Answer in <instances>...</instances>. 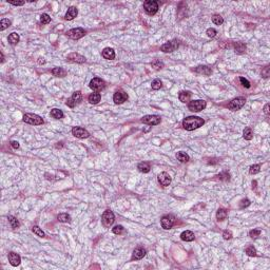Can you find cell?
Instances as JSON below:
<instances>
[{
  "instance_id": "29",
  "label": "cell",
  "mask_w": 270,
  "mask_h": 270,
  "mask_svg": "<svg viewBox=\"0 0 270 270\" xmlns=\"http://www.w3.org/2000/svg\"><path fill=\"white\" fill-rule=\"evenodd\" d=\"M52 74L56 77H65L67 75V71L62 68H54L52 70Z\"/></svg>"
},
{
  "instance_id": "44",
  "label": "cell",
  "mask_w": 270,
  "mask_h": 270,
  "mask_svg": "<svg viewBox=\"0 0 270 270\" xmlns=\"http://www.w3.org/2000/svg\"><path fill=\"white\" fill-rule=\"evenodd\" d=\"M217 177L221 179V181H229V179H230V175H229L228 172H223V173L218 174Z\"/></svg>"
},
{
  "instance_id": "32",
  "label": "cell",
  "mask_w": 270,
  "mask_h": 270,
  "mask_svg": "<svg viewBox=\"0 0 270 270\" xmlns=\"http://www.w3.org/2000/svg\"><path fill=\"white\" fill-rule=\"evenodd\" d=\"M176 158L179 160L181 162H189V159H190V157H189L188 154H186L185 152L181 151V152H177L176 154Z\"/></svg>"
},
{
  "instance_id": "50",
  "label": "cell",
  "mask_w": 270,
  "mask_h": 270,
  "mask_svg": "<svg viewBox=\"0 0 270 270\" xmlns=\"http://www.w3.org/2000/svg\"><path fill=\"white\" fill-rule=\"evenodd\" d=\"M262 76L265 77V78H267V77L269 76V65L264 68V70L262 71Z\"/></svg>"
},
{
  "instance_id": "5",
  "label": "cell",
  "mask_w": 270,
  "mask_h": 270,
  "mask_svg": "<svg viewBox=\"0 0 270 270\" xmlns=\"http://www.w3.org/2000/svg\"><path fill=\"white\" fill-rule=\"evenodd\" d=\"M207 103L205 100H202V99H198V100H192L189 101L188 104V109L192 112H199L206 108Z\"/></svg>"
},
{
  "instance_id": "12",
  "label": "cell",
  "mask_w": 270,
  "mask_h": 270,
  "mask_svg": "<svg viewBox=\"0 0 270 270\" xmlns=\"http://www.w3.org/2000/svg\"><path fill=\"white\" fill-rule=\"evenodd\" d=\"M142 121L146 125L149 126H156L162 121V118L158 115H146L142 118Z\"/></svg>"
},
{
  "instance_id": "31",
  "label": "cell",
  "mask_w": 270,
  "mask_h": 270,
  "mask_svg": "<svg viewBox=\"0 0 270 270\" xmlns=\"http://www.w3.org/2000/svg\"><path fill=\"white\" fill-rule=\"evenodd\" d=\"M243 136H244V138L246 140H251L253 138V131H252V129L250 127H247L244 130V132H243Z\"/></svg>"
},
{
  "instance_id": "53",
  "label": "cell",
  "mask_w": 270,
  "mask_h": 270,
  "mask_svg": "<svg viewBox=\"0 0 270 270\" xmlns=\"http://www.w3.org/2000/svg\"><path fill=\"white\" fill-rule=\"evenodd\" d=\"M264 113L266 114V115H268L269 114V104H267L266 106L264 107Z\"/></svg>"
},
{
  "instance_id": "4",
  "label": "cell",
  "mask_w": 270,
  "mask_h": 270,
  "mask_svg": "<svg viewBox=\"0 0 270 270\" xmlns=\"http://www.w3.org/2000/svg\"><path fill=\"white\" fill-rule=\"evenodd\" d=\"M245 104H246V98H245V97H243V96L237 97V98L232 99V100L229 103V104H228V109L231 111H237V110H240V109H242L243 107L245 106Z\"/></svg>"
},
{
  "instance_id": "25",
  "label": "cell",
  "mask_w": 270,
  "mask_h": 270,
  "mask_svg": "<svg viewBox=\"0 0 270 270\" xmlns=\"http://www.w3.org/2000/svg\"><path fill=\"white\" fill-rule=\"evenodd\" d=\"M228 216V212L226 209L224 208H221L217 210V212H216V218H217V221H220V222H222V221L226 220Z\"/></svg>"
},
{
  "instance_id": "27",
  "label": "cell",
  "mask_w": 270,
  "mask_h": 270,
  "mask_svg": "<svg viewBox=\"0 0 270 270\" xmlns=\"http://www.w3.org/2000/svg\"><path fill=\"white\" fill-rule=\"evenodd\" d=\"M246 45L244 42H235L234 43V50L238 54H243L246 52Z\"/></svg>"
},
{
  "instance_id": "35",
  "label": "cell",
  "mask_w": 270,
  "mask_h": 270,
  "mask_svg": "<svg viewBox=\"0 0 270 270\" xmlns=\"http://www.w3.org/2000/svg\"><path fill=\"white\" fill-rule=\"evenodd\" d=\"M212 22L216 24V25H221L224 22V18L221 15H218V14H214L212 16Z\"/></svg>"
},
{
  "instance_id": "46",
  "label": "cell",
  "mask_w": 270,
  "mask_h": 270,
  "mask_svg": "<svg viewBox=\"0 0 270 270\" xmlns=\"http://www.w3.org/2000/svg\"><path fill=\"white\" fill-rule=\"evenodd\" d=\"M240 81H241V84H242V86L245 87L246 89H249V88L251 87L250 86V82L248 81L246 78H244V77H240Z\"/></svg>"
},
{
  "instance_id": "39",
  "label": "cell",
  "mask_w": 270,
  "mask_h": 270,
  "mask_svg": "<svg viewBox=\"0 0 270 270\" xmlns=\"http://www.w3.org/2000/svg\"><path fill=\"white\" fill-rule=\"evenodd\" d=\"M151 87H152L153 90H159L160 88L162 87V81H160V79H154V80H153L152 84H151Z\"/></svg>"
},
{
  "instance_id": "48",
  "label": "cell",
  "mask_w": 270,
  "mask_h": 270,
  "mask_svg": "<svg viewBox=\"0 0 270 270\" xmlns=\"http://www.w3.org/2000/svg\"><path fill=\"white\" fill-rule=\"evenodd\" d=\"M206 34H207V36H208V37L213 38L216 35V30H215V29H213V28H210V29H208V30H207Z\"/></svg>"
},
{
  "instance_id": "47",
  "label": "cell",
  "mask_w": 270,
  "mask_h": 270,
  "mask_svg": "<svg viewBox=\"0 0 270 270\" xmlns=\"http://www.w3.org/2000/svg\"><path fill=\"white\" fill-rule=\"evenodd\" d=\"M250 205V201L248 198H245V199H242V202H241L240 204V208L241 209H244V208H247L248 206Z\"/></svg>"
},
{
  "instance_id": "3",
  "label": "cell",
  "mask_w": 270,
  "mask_h": 270,
  "mask_svg": "<svg viewBox=\"0 0 270 270\" xmlns=\"http://www.w3.org/2000/svg\"><path fill=\"white\" fill-rule=\"evenodd\" d=\"M143 9L148 15H155L158 11V3L154 0H148L143 2Z\"/></svg>"
},
{
  "instance_id": "37",
  "label": "cell",
  "mask_w": 270,
  "mask_h": 270,
  "mask_svg": "<svg viewBox=\"0 0 270 270\" xmlns=\"http://www.w3.org/2000/svg\"><path fill=\"white\" fill-rule=\"evenodd\" d=\"M245 252L247 253V255H249V256H256V249L253 247V246H248L246 248V250H245Z\"/></svg>"
},
{
  "instance_id": "54",
  "label": "cell",
  "mask_w": 270,
  "mask_h": 270,
  "mask_svg": "<svg viewBox=\"0 0 270 270\" xmlns=\"http://www.w3.org/2000/svg\"><path fill=\"white\" fill-rule=\"evenodd\" d=\"M0 54H1V62H3L4 61V56H3V53H0Z\"/></svg>"
},
{
  "instance_id": "19",
  "label": "cell",
  "mask_w": 270,
  "mask_h": 270,
  "mask_svg": "<svg viewBox=\"0 0 270 270\" xmlns=\"http://www.w3.org/2000/svg\"><path fill=\"white\" fill-rule=\"evenodd\" d=\"M147 253L146 249H143V247H137L134 249L132 254V260H142L143 256Z\"/></svg>"
},
{
  "instance_id": "36",
  "label": "cell",
  "mask_w": 270,
  "mask_h": 270,
  "mask_svg": "<svg viewBox=\"0 0 270 270\" xmlns=\"http://www.w3.org/2000/svg\"><path fill=\"white\" fill-rule=\"evenodd\" d=\"M10 25H11V21H10L9 19L4 18L0 21V30L1 31H4L6 29H8Z\"/></svg>"
},
{
  "instance_id": "45",
  "label": "cell",
  "mask_w": 270,
  "mask_h": 270,
  "mask_svg": "<svg viewBox=\"0 0 270 270\" xmlns=\"http://www.w3.org/2000/svg\"><path fill=\"white\" fill-rule=\"evenodd\" d=\"M151 65L154 68V69L159 70V69H162V68L164 67V64H162V61H159V60H154V61L151 64Z\"/></svg>"
},
{
  "instance_id": "17",
  "label": "cell",
  "mask_w": 270,
  "mask_h": 270,
  "mask_svg": "<svg viewBox=\"0 0 270 270\" xmlns=\"http://www.w3.org/2000/svg\"><path fill=\"white\" fill-rule=\"evenodd\" d=\"M8 259H9L10 264H11L12 266H14V267L18 266V265L21 263V257H20V255L17 254V253H15V252H10L9 255H8Z\"/></svg>"
},
{
  "instance_id": "8",
  "label": "cell",
  "mask_w": 270,
  "mask_h": 270,
  "mask_svg": "<svg viewBox=\"0 0 270 270\" xmlns=\"http://www.w3.org/2000/svg\"><path fill=\"white\" fill-rule=\"evenodd\" d=\"M160 224H162V227L164 228V229L169 230V229H171V228L174 226V224H175V217H174L173 215H171V214L164 215L162 217V220H160Z\"/></svg>"
},
{
  "instance_id": "13",
  "label": "cell",
  "mask_w": 270,
  "mask_h": 270,
  "mask_svg": "<svg viewBox=\"0 0 270 270\" xmlns=\"http://www.w3.org/2000/svg\"><path fill=\"white\" fill-rule=\"evenodd\" d=\"M72 134L77 138L84 139V138H88L90 136V133L88 132L86 129L81 127H74L72 129Z\"/></svg>"
},
{
  "instance_id": "42",
  "label": "cell",
  "mask_w": 270,
  "mask_h": 270,
  "mask_svg": "<svg viewBox=\"0 0 270 270\" xmlns=\"http://www.w3.org/2000/svg\"><path fill=\"white\" fill-rule=\"evenodd\" d=\"M51 21V17L48 15V14H42V15L40 16V22L42 24H48L50 23Z\"/></svg>"
},
{
  "instance_id": "30",
  "label": "cell",
  "mask_w": 270,
  "mask_h": 270,
  "mask_svg": "<svg viewBox=\"0 0 270 270\" xmlns=\"http://www.w3.org/2000/svg\"><path fill=\"white\" fill-rule=\"evenodd\" d=\"M51 116L55 119H61L64 118V112H62L60 109H52L51 110Z\"/></svg>"
},
{
  "instance_id": "21",
  "label": "cell",
  "mask_w": 270,
  "mask_h": 270,
  "mask_svg": "<svg viewBox=\"0 0 270 270\" xmlns=\"http://www.w3.org/2000/svg\"><path fill=\"white\" fill-rule=\"evenodd\" d=\"M181 238H182V241H185V242H192V241H194L195 237H194V233L192 232V231L186 230V231H183V232H182Z\"/></svg>"
},
{
  "instance_id": "22",
  "label": "cell",
  "mask_w": 270,
  "mask_h": 270,
  "mask_svg": "<svg viewBox=\"0 0 270 270\" xmlns=\"http://www.w3.org/2000/svg\"><path fill=\"white\" fill-rule=\"evenodd\" d=\"M101 54H103V57L104 58V59L112 60V59H114V58H115V52H114V50H113V49H111V48L104 49V51H103V53H101Z\"/></svg>"
},
{
  "instance_id": "14",
  "label": "cell",
  "mask_w": 270,
  "mask_h": 270,
  "mask_svg": "<svg viewBox=\"0 0 270 270\" xmlns=\"http://www.w3.org/2000/svg\"><path fill=\"white\" fill-rule=\"evenodd\" d=\"M127 99H128V94L123 91H117L116 93H114L113 95V101L116 104H123Z\"/></svg>"
},
{
  "instance_id": "23",
  "label": "cell",
  "mask_w": 270,
  "mask_h": 270,
  "mask_svg": "<svg viewBox=\"0 0 270 270\" xmlns=\"http://www.w3.org/2000/svg\"><path fill=\"white\" fill-rule=\"evenodd\" d=\"M88 99H89V103L92 104H97L100 101L101 99V95L98 93V92H94V93H91L89 95V97H88Z\"/></svg>"
},
{
  "instance_id": "18",
  "label": "cell",
  "mask_w": 270,
  "mask_h": 270,
  "mask_svg": "<svg viewBox=\"0 0 270 270\" xmlns=\"http://www.w3.org/2000/svg\"><path fill=\"white\" fill-rule=\"evenodd\" d=\"M194 72L198 73L199 75H205V76H209V75L212 74L211 68L207 67V65H199L196 69H194Z\"/></svg>"
},
{
  "instance_id": "6",
  "label": "cell",
  "mask_w": 270,
  "mask_h": 270,
  "mask_svg": "<svg viewBox=\"0 0 270 270\" xmlns=\"http://www.w3.org/2000/svg\"><path fill=\"white\" fill-rule=\"evenodd\" d=\"M89 87L93 90L94 92H100L106 88V82L104 80H103L101 78H98V77H95L90 81Z\"/></svg>"
},
{
  "instance_id": "33",
  "label": "cell",
  "mask_w": 270,
  "mask_h": 270,
  "mask_svg": "<svg viewBox=\"0 0 270 270\" xmlns=\"http://www.w3.org/2000/svg\"><path fill=\"white\" fill-rule=\"evenodd\" d=\"M57 220L61 223H70L71 222V216L68 213H60L57 215Z\"/></svg>"
},
{
  "instance_id": "1",
  "label": "cell",
  "mask_w": 270,
  "mask_h": 270,
  "mask_svg": "<svg viewBox=\"0 0 270 270\" xmlns=\"http://www.w3.org/2000/svg\"><path fill=\"white\" fill-rule=\"evenodd\" d=\"M205 123V120L198 116H188L183 120V127L185 130L193 131Z\"/></svg>"
},
{
  "instance_id": "28",
  "label": "cell",
  "mask_w": 270,
  "mask_h": 270,
  "mask_svg": "<svg viewBox=\"0 0 270 270\" xmlns=\"http://www.w3.org/2000/svg\"><path fill=\"white\" fill-rule=\"evenodd\" d=\"M19 39H20V37H19V35L17 33H15V32H13V33H11L9 35V38H8V40H9V42L11 43L12 45H17V43L19 42Z\"/></svg>"
},
{
  "instance_id": "9",
  "label": "cell",
  "mask_w": 270,
  "mask_h": 270,
  "mask_svg": "<svg viewBox=\"0 0 270 270\" xmlns=\"http://www.w3.org/2000/svg\"><path fill=\"white\" fill-rule=\"evenodd\" d=\"M67 35H68V37H70L71 39L77 40V39L82 38L84 35H86V31L81 28H75V29H72V30L68 31Z\"/></svg>"
},
{
  "instance_id": "15",
  "label": "cell",
  "mask_w": 270,
  "mask_h": 270,
  "mask_svg": "<svg viewBox=\"0 0 270 270\" xmlns=\"http://www.w3.org/2000/svg\"><path fill=\"white\" fill-rule=\"evenodd\" d=\"M67 60L76 62V64H84V62H86V57L78 54V53H71L67 56Z\"/></svg>"
},
{
  "instance_id": "38",
  "label": "cell",
  "mask_w": 270,
  "mask_h": 270,
  "mask_svg": "<svg viewBox=\"0 0 270 270\" xmlns=\"http://www.w3.org/2000/svg\"><path fill=\"white\" fill-rule=\"evenodd\" d=\"M32 231H33L34 233H35L36 235H37V237H45V232H43V231L41 230L40 228L38 227V226H33Z\"/></svg>"
},
{
  "instance_id": "51",
  "label": "cell",
  "mask_w": 270,
  "mask_h": 270,
  "mask_svg": "<svg viewBox=\"0 0 270 270\" xmlns=\"http://www.w3.org/2000/svg\"><path fill=\"white\" fill-rule=\"evenodd\" d=\"M10 4H13V6H23L24 4V1H8Z\"/></svg>"
},
{
  "instance_id": "40",
  "label": "cell",
  "mask_w": 270,
  "mask_h": 270,
  "mask_svg": "<svg viewBox=\"0 0 270 270\" xmlns=\"http://www.w3.org/2000/svg\"><path fill=\"white\" fill-rule=\"evenodd\" d=\"M260 171H261V165H253V166H251L249 169L250 174H257Z\"/></svg>"
},
{
  "instance_id": "11",
  "label": "cell",
  "mask_w": 270,
  "mask_h": 270,
  "mask_svg": "<svg viewBox=\"0 0 270 270\" xmlns=\"http://www.w3.org/2000/svg\"><path fill=\"white\" fill-rule=\"evenodd\" d=\"M178 47H179V42L174 39V40L169 41V42H166L165 45H162V47H160V51H162V52L165 53H171V52H174Z\"/></svg>"
},
{
  "instance_id": "7",
  "label": "cell",
  "mask_w": 270,
  "mask_h": 270,
  "mask_svg": "<svg viewBox=\"0 0 270 270\" xmlns=\"http://www.w3.org/2000/svg\"><path fill=\"white\" fill-rule=\"evenodd\" d=\"M115 221V216H114V213L112 212L110 209H107L104 212L103 217H101V222H103V225L104 227H110L112 224Z\"/></svg>"
},
{
  "instance_id": "10",
  "label": "cell",
  "mask_w": 270,
  "mask_h": 270,
  "mask_svg": "<svg viewBox=\"0 0 270 270\" xmlns=\"http://www.w3.org/2000/svg\"><path fill=\"white\" fill-rule=\"evenodd\" d=\"M81 98H82L81 92L76 91L73 93V95L70 97V98H68V100L65 104H67V106L69 107V108H74L76 104H78L80 101H81Z\"/></svg>"
},
{
  "instance_id": "52",
  "label": "cell",
  "mask_w": 270,
  "mask_h": 270,
  "mask_svg": "<svg viewBox=\"0 0 270 270\" xmlns=\"http://www.w3.org/2000/svg\"><path fill=\"white\" fill-rule=\"evenodd\" d=\"M11 146L14 148V149H18V148H19V143L13 140V142H11Z\"/></svg>"
},
{
  "instance_id": "43",
  "label": "cell",
  "mask_w": 270,
  "mask_h": 270,
  "mask_svg": "<svg viewBox=\"0 0 270 270\" xmlns=\"http://www.w3.org/2000/svg\"><path fill=\"white\" fill-rule=\"evenodd\" d=\"M260 234H261V230L260 229H253L249 232V237L252 238H256L257 237H260Z\"/></svg>"
},
{
  "instance_id": "20",
  "label": "cell",
  "mask_w": 270,
  "mask_h": 270,
  "mask_svg": "<svg viewBox=\"0 0 270 270\" xmlns=\"http://www.w3.org/2000/svg\"><path fill=\"white\" fill-rule=\"evenodd\" d=\"M77 14H78V10L75 8V6H71V8H69L67 13H65V20H73V19L77 16Z\"/></svg>"
},
{
  "instance_id": "26",
  "label": "cell",
  "mask_w": 270,
  "mask_h": 270,
  "mask_svg": "<svg viewBox=\"0 0 270 270\" xmlns=\"http://www.w3.org/2000/svg\"><path fill=\"white\" fill-rule=\"evenodd\" d=\"M137 169L139 170L142 173H148V172L150 171V169H151V167H150V164L149 162H139L137 166Z\"/></svg>"
},
{
  "instance_id": "16",
  "label": "cell",
  "mask_w": 270,
  "mask_h": 270,
  "mask_svg": "<svg viewBox=\"0 0 270 270\" xmlns=\"http://www.w3.org/2000/svg\"><path fill=\"white\" fill-rule=\"evenodd\" d=\"M158 183L164 187H167L171 184V176L167 172H162L158 175Z\"/></svg>"
},
{
  "instance_id": "41",
  "label": "cell",
  "mask_w": 270,
  "mask_h": 270,
  "mask_svg": "<svg viewBox=\"0 0 270 270\" xmlns=\"http://www.w3.org/2000/svg\"><path fill=\"white\" fill-rule=\"evenodd\" d=\"M113 233L114 234H123V232H125V228L123 227V226L121 225H117V226H115V227L113 228Z\"/></svg>"
},
{
  "instance_id": "24",
  "label": "cell",
  "mask_w": 270,
  "mask_h": 270,
  "mask_svg": "<svg viewBox=\"0 0 270 270\" xmlns=\"http://www.w3.org/2000/svg\"><path fill=\"white\" fill-rule=\"evenodd\" d=\"M178 98L182 103H188V101H190L191 93L189 91H182L178 94Z\"/></svg>"
},
{
  "instance_id": "2",
  "label": "cell",
  "mask_w": 270,
  "mask_h": 270,
  "mask_svg": "<svg viewBox=\"0 0 270 270\" xmlns=\"http://www.w3.org/2000/svg\"><path fill=\"white\" fill-rule=\"evenodd\" d=\"M23 121L25 123H29V125H33V126H39L43 123V119L40 117L37 114H33V113H26L23 115Z\"/></svg>"
},
{
  "instance_id": "49",
  "label": "cell",
  "mask_w": 270,
  "mask_h": 270,
  "mask_svg": "<svg viewBox=\"0 0 270 270\" xmlns=\"http://www.w3.org/2000/svg\"><path fill=\"white\" fill-rule=\"evenodd\" d=\"M223 237L225 240H230V238H232V232L230 230H225L223 232Z\"/></svg>"
},
{
  "instance_id": "34",
  "label": "cell",
  "mask_w": 270,
  "mask_h": 270,
  "mask_svg": "<svg viewBox=\"0 0 270 270\" xmlns=\"http://www.w3.org/2000/svg\"><path fill=\"white\" fill-rule=\"evenodd\" d=\"M8 220H9V222H10V224H11V226H12V228H13V229H17V228H18L19 226H20V224H19L18 220H17L15 216L10 215L9 217H8Z\"/></svg>"
}]
</instances>
